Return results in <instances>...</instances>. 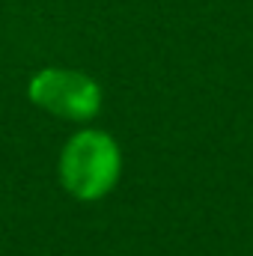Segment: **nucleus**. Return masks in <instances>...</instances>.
Masks as SVG:
<instances>
[{
  "label": "nucleus",
  "instance_id": "f257e3e1",
  "mask_svg": "<svg viewBox=\"0 0 253 256\" xmlns=\"http://www.w3.org/2000/svg\"><path fill=\"white\" fill-rule=\"evenodd\" d=\"M60 185L80 202L104 200L122 176V149L104 128H80L60 152Z\"/></svg>",
  "mask_w": 253,
  "mask_h": 256
},
{
  "label": "nucleus",
  "instance_id": "f03ea898",
  "mask_svg": "<svg viewBox=\"0 0 253 256\" xmlns=\"http://www.w3.org/2000/svg\"><path fill=\"white\" fill-rule=\"evenodd\" d=\"M27 98L51 114L68 122H90L102 110V86L96 78L78 68H63V66H48L39 68L27 80Z\"/></svg>",
  "mask_w": 253,
  "mask_h": 256
}]
</instances>
